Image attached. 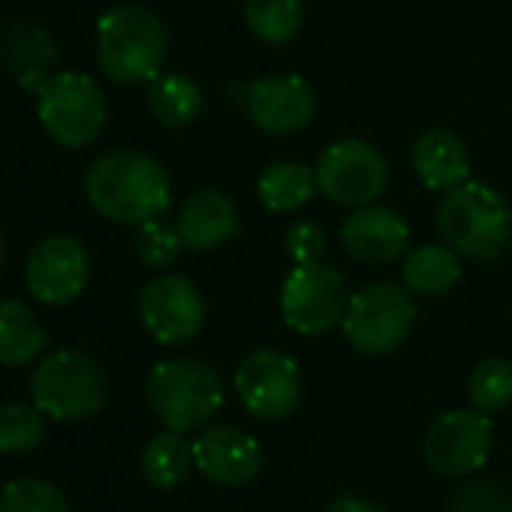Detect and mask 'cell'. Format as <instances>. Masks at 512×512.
Wrapping results in <instances>:
<instances>
[{"mask_svg": "<svg viewBox=\"0 0 512 512\" xmlns=\"http://www.w3.org/2000/svg\"><path fill=\"white\" fill-rule=\"evenodd\" d=\"M46 419L40 410L25 404H0V452L22 455L43 443Z\"/></svg>", "mask_w": 512, "mask_h": 512, "instance_id": "d4e9b609", "label": "cell"}, {"mask_svg": "<svg viewBox=\"0 0 512 512\" xmlns=\"http://www.w3.org/2000/svg\"><path fill=\"white\" fill-rule=\"evenodd\" d=\"M193 446L181 437V431H160L148 440L142 452V473L157 488H175L190 476Z\"/></svg>", "mask_w": 512, "mask_h": 512, "instance_id": "603a6c76", "label": "cell"}, {"mask_svg": "<svg viewBox=\"0 0 512 512\" xmlns=\"http://www.w3.org/2000/svg\"><path fill=\"white\" fill-rule=\"evenodd\" d=\"M139 317L160 344H187L205 323V302L184 275H160L142 287Z\"/></svg>", "mask_w": 512, "mask_h": 512, "instance_id": "4fadbf2b", "label": "cell"}, {"mask_svg": "<svg viewBox=\"0 0 512 512\" xmlns=\"http://www.w3.org/2000/svg\"><path fill=\"white\" fill-rule=\"evenodd\" d=\"M148 404L172 431H196L223 407V383L214 368L196 359H166L148 377Z\"/></svg>", "mask_w": 512, "mask_h": 512, "instance_id": "277c9868", "label": "cell"}, {"mask_svg": "<svg viewBox=\"0 0 512 512\" xmlns=\"http://www.w3.org/2000/svg\"><path fill=\"white\" fill-rule=\"evenodd\" d=\"M305 10L302 0H247L244 22L263 43L284 46L302 28Z\"/></svg>", "mask_w": 512, "mask_h": 512, "instance_id": "cb8c5ba5", "label": "cell"}, {"mask_svg": "<svg viewBox=\"0 0 512 512\" xmlns=\"http://www.w3.org/2000/svg\"><path fill=\"white\" fill-rule=\"evenodd\" d=\"M181 235L175 226L163 223V220H145L139 223V232H136V253L139 260L151 269H166L178 260L181 253Z\"/></svg>", "mask_w": 512, "mask_h": 512, "instance_id": "83f0119b", "label": "cell"}, {"mask_svg": "<svg viewBox=\"0 0 512 512\" xmlns=\"http://www.w3.org/2000/svg\"><path fill=\"white\" fill-rule=\"evenodd\" d=\"M175 229L187 250H214L226 244L229 238H235L238 214L226 193L196 190L184 199Z\"/></svg>", "mask_w": 512, "mask_h": 512, "instance_id": "e0dca14e", "label": "cell"}, {"mask_svg": "<svg viewBox=\"0 0 512 512\" xmlns=\"http://www.w3.org/2000/svg\"><path fill=\"white\" fill-rule=\"evenodd\" d=\"M37 115L46 133L64 148L91 145L106 127V97L103 88L85 73L52 76L37 100Z\"/></svg>", "mask_w": 512, "mask_h": 512, "instance_id": "52a82bcc", "label": "cell"}, {"mask_svg": "<svg viewBox=\"0 0 512 512\" xmlns=\"http://www.w3.org/2000/svg\"><path fill=\"white\" fill-rule=\"evenodd\" d=\"M88 202L115 223H145L160 217L172 202L166 169L145 151L118 148L94 160L85 178Z\"/></svg>", "mask_w": 512, "mask_h": 512, "instance_id": "6da1fadb", "label": "cell"}, {"mask_svg": "<svg viewBox=\"0 0 512 512\" xmlns=\"http://www.w3.org/2000/svg\"><path fill=\"white\" fill-rule=\"evenodd\" d=\"M193 461L205 479L223 488L250 482L263 467V449L241 428L208 425L193 443Z\"/></svg>", "mask_w": 512, "mask_h": 512, "instance_id": "9a60e30c", "label": "cell"}, {"mask_svg": "<svg viewBox=\"0 0 512 512\" xmlns=\"http://www.w3.org/2000/svg\"><path fill=\"white\" fill-rule=\"evenodd\" d=\"M4 260H7V247H4V232H0V272H4Z\"/></svg>", "mask_w": 512, "mask_h": 512, "instance_id": "1f68e13d", "label": "cell"}, {"mask_svg": "<svg viewBox=\"0 0 512 512\" xmlns=\"http://www.w3.org/2000/svg\"><path fill=\"white\" fill-rule=\"evenodd\" d=\"M329 512H383V509L377 503L359 497V494H341V497L332 500Z\"/></svg>", "mask_w": 512, "mask_h": 512, "instance_id": "4dcf8cb0", "label": "cell"}, {"mask_svg": "<svg viewBox=\"0 0 512 512\" xmlns=\"http://www.w3.org/2000/svg\"><path fill=\"white\" fill-rule=\"evenodd\" d=\"M287 253L293 256V263H317L326 253V235L317 223L305 220L296 223L287 232Z\"/></svg>", "mask_w": 512, "mask_h": 512, "instance_id": "f546056e", "label": "cell"}, {"mask_svg": "<svg viewBox=\"0 0 512 512\" xmlns=\"http://www.w3.org/2000/svg\"><path fill=\"white\" fill-rule=\"evenodd\" d=\"M166 49V28L148 7L109 10L97 25V64L118 85H139L160 76Z\"/></svg>", "mask_w": 512, "mask_h": 512, "instance_id": "7a4b0ae2", "label": "cell"}, {"mask_svg": "<svg viewBox=\"0 0 512 512\" xmlns=\"http://www.w3.org/2000/svg\"><path fill=\"white\" fill-rule=\"evenodd\" d=\"M446 512H512V494L494 482H470L452 494Z\"/></svg>", "mask_w": 512, "mask_h": 512, "instance_id": "f1b7e54d", "label": "cell"}, {"mask_svg": "<svg viewBox=\"0 0 512 512\" xmlns=\"http://www.w3.org/2000/svg\"><path fill=\"white\" fill-rule=\"evenodd\" d=\"M437 229L455 253L470 260H494L512 235V214L494 187L464 181L440 199Z\"/></svg>", "mask_w": 512, "mask_h": 512, "instance_id": "3957f363", "label": "cell"}, {"mask_svg": "<svg viewBox=\"0 0 512 512\" xmlns=\"http://www.w3.org/2000/svg\"><path fill=\"white\" fill-rule=\"evenodd\" d=\"M91 278L88 250L70 235H49L34 250L25 269V281L34 299L49 308L76 302Z\"/></svg>", "mask_w": 512, "mask_h": 512, "instance_id": "7c38bea8", "label": "cell"}, {"mask_svg": "<svg viewBox=\"0 0 512 512\" xmlns=\"http://www.w3.org/2000/svg\"><path fill=\"white\" fill-rule=\"evenodd\" d=\"M416 326V305L398 284L380 281L362 287L344 308V338L365 356L392 353Z\"/></svg>", "mask_w": 512, "mask_h": 512, "instance_id": "8992f818", "label": "cell"}, {"mask_svg": "<svg viewBox=\"0 0 512 512\" xmlns=\"http://www.w3.org/2000/svg\"><path fill=\"white\" fill-rule=\"evenodd\" d=\"M46 347V332L34 311L16 299L0 302V365H28Z\"/></svg>", "mask_w": 512, "mask_h": 512, "instance_id": "d6986e66", "label": "cell"}, {"mask_svg": "<svg viewBox=\"0 0 512 512\" xmlns=\"http://www.w3.org/2000/svg\"><path fill=\"white\" fill-rule=\"evenodd\" d=\"M344 275L326 263H296L281 287V317L299 335H326L344 317Z\"/></svg>", "mask_w": 512, "mask_h": 512, "instance_id": "9c48e42d", "label": "cell"}, {"mask_svg": "<svg viewBox=\"0 0 512 512\" xmlns=\"http://www.w3.org/2000/svg\"><path fill=\"white\" fill-rule=\"evenodd\" d=\"M470 401L482 413H494L512 404V365L503 359H485L470 374Z\"/></svg>", "mask_w": 512, "mask_h": 512, "instance_id": "484cf974", "label": "cell"}, {"mask_svg": "<svg viewBox=\"0 0 512 512\" xmlns=\"http://www.w3.org/2000/svg\"><path fill=\"white\" fill-rule=\"evenodd\" d=\"M314 175H317L320 193L329 202L347 205V208L371 205L374 199L383 196L389 184L386 157L362 139H344V142H332L329 148H323V154L317 157Z\"/></svg>", "mask_w": 512, "mask_h": 512, "instance_id": "ba28073f", "label": "cell"}, {"mask_svg": "<svg viewBox=\"0 0 512 512\" xmlns=\"http://www.w3.org/2000/svg\"><path fill=\"white\" fill-rule=\"evenodd\" d=\"M413 169L434 193H449L470 175L464 142L449 130H425L413 145Z\"/></svg>", "mask_w": 512, "mask_h": 512, "instance_id": "ac0fdd59", "label": "cell"}, {"mask_svg": "<svg viewBox=\"0 0 512 512\" xmlns=\"http://www.w3.org/2000/svg\"><path fill=\"white\" fill-rule=\"evenodd\" d=\"M410 241L407 220L386 205H362L341 226V244L362 266H386Z\"/></svg>", "mask_w": 512, "mask_h": 512, "instance_id": "2e32d148", "label": "cell"}, {"mask_svg": "<svg viewBox=\"0 0 512 512\" xmlns=\"http://www.w3.org/2000/svg\"><path fill=\"white\" fill-rule=\"evenodd\" d=\"M151 115L166 127H187L202 112V91L184 73H160L148 82Z\"/></svg>", "mask_w": 512, "mask_h": 512, "instance_id": "7402d4cb", "label": "cell"}, {"mask_svg": "<svg viewBox=\"0 0 512 512\" xmlns=\"http://www.w3.org/2000/svg\"><path fill=\"white\" fill-rule=\"evenodd\" d=\"M31 395L37 410L49 419H85L103 407L106 377L91 356L79 350H58L37 365Z\"/></svg>", "mask_w": 512, "mask_h": 512, "instance_id": "5b68a950", "label": "cell"}, {"mask_svg": "<svg viewBox=\"0 0 512 512\" xmlns=\"http://www.w3.org/2000/svg\"><path fill=\"white\" fill-rule=\"evenodd\" d=\"M247 112H250V121L263 133L293 136L314 121L317 94L302 76H293V73L266 76L250 85Z\"/></svg>", "mask_w": 512, "mask_h": 512, "instance_id": "5bb4252c", "label": "cell"}, {"mask_svg": "<svg viewBox=\"0 0 512 512\" xmlns=\"http://www.w3.org/2000/svg\"><path fill=\"white\" fill-rule=\"evenodd\" d=\"M0 512H70L58 485L43 479H16L0 491Z\"/></svg>", "mask_w": 512, "mask_h": 512, "instance_id": "4316f807", "label": "cell"}, {"mask_svg": "<svg viewBox=\"0 0 512 512\" xmlns=\"http://www.w3.org/2000/svg\"><path fill=\"white\" fill-rule=\"evenodd\" d=\"M317 190L320 187H317L314 169L305 166V163H296V160H278V163H272L260 175V184H256L260 202L269 211H296V208L308 205Z\"/></svg>", "mask_w": 512, "mask_h": 512, "instance_id": "44dd1931", "label": "cell"}, {"mask_svg": "<svg viewBox=\"0 0 512 512\" xmlns=\"http://www.w3.org/2000/svg\"><path fill=\"white\" fill-rule=\"evenodd\" d=\"M235 392L250 416L263 422L287 419L302 401V374L281 350H253L235 371Z\"/></svg>", "mask_w": 512, "mask_h": 512, "instance_id": "30bf717a", "label": "cell"}, {"mask_svg": "<svg viewBox=\"0 0 512 512\" xmlns=\"http://www.w3.org/2000/svg\"><path fill=\"white\" fill-rule=\"evenodd\" d=\"M404 284L410 293L419 296H443L461 281V263L452 247L443 244H425L407 256L401 269Z\"/></svg>", "mask_w": 512, "mask_h": 512, "instance_id": "ffe728a7", "label": "cell"}, {"mask_svg": "<svg viewBox=\"0 0 512 512\" xmlns=\"http://www.w3.org/2000/svg\"><path fill=\"white\" fill-rule=\"evenodd\" d=\"M491 443L494 431L482 410H449L428 425L422 455L440 476H467L485 467Z\"/></svg>", "mask_w": 512, "mask_h": 512, "instance_id": "8fae6325", "label": "cell"}]
</instances>
